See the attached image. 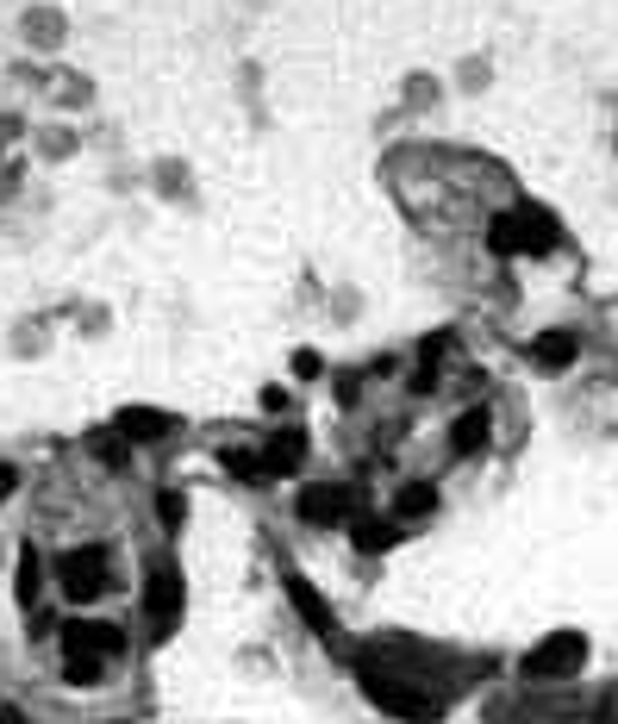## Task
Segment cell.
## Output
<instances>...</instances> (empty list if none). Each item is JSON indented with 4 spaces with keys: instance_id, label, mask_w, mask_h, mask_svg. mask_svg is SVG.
I'll list each match as a JSON object with an SVG mask.
<instances>
[{
    "instance_id": "1",
    "label": "cell",
    "mask_w": 618,
    "mask_h": 724,
    "mask_svg": "<svg viewBox=\"0 0 618 724\" xmlns=\"http://www.w3.org/2000/svg\"><path fill=\"white\" fill-rule=\"evenodd\" d=\"M363 694H369L381 712H394V719H406V724H438L444 719V706L425 694L419 681H400V674H388V669H363Z\"/></svg>"
},
{
    "instance_id": "2",
    "label": "cell",
    "mask_w": 618,
    "mask_h": 724,
    "mask_svg": "<svg viewBox=\"0 0 618 724\" xmlns=\"http://www.w3.org/2000/svg\"><path fill=\"white\" fill-rule=\"evenodd\" d=\"M106 587H113V562H106L100 544H81L56 562V594L70 599V606H94Z\"/></svg>"
},
{
    "instance_id": "3",
    "label": "cell",
    "mask_w": 618,
    "mask_h": 724,
    "mask_svg": "<svg viewBox=\"0 0 618 724\" xmlns=\"http://www.w3.org/2000/svg\"><path fill=\"white\" fill-rule=\"evenodd\" d=\"M488 244L500 250V256H525V250H550L556 244V225L538 213V206H513V213H500L494 225H488Z\"/></svg>"
},
{
    "instance_id": "4",
    "label": "cell",
    "mask_w": 618,
    "mask_h": 724,
    "mask_svg": "<svg viewBox=\"0 0 618 724\" xmlns=\"http://www.w3.org/2000/svg\"><path fill=\"white\" fill-rule=\"evenodd\" d=\"M181 569L175 562H156L144 581V619H150V637L163 644V637H175V624H181Z\"/></svg>"
},
{
    "instance_id": "5",
    "label": "cell",
    "mask_w": 618,
    "mask_h": 724,
    "mask_svg": "<svg viewBox=\"0 0 618 724\" xmlns=\"http://www.w3.org/2000/svg\"><path fill=\"white\" fill-rule=\"evenodd\" d=\"M581 662H588V644H581V631H556V637H544V644L525 656L519 674H525V681H569Z\"/></svg>"
},
{
    "instance_id": "6",
    "label": "cell",
    "mask_w": 618,
    "mask_h": 724,
    "mask_svg": "<svg viewBox=\"0 0 618 724\" xmlns=\"http://www.w3.org/2000/svg\"><path fill=\"white\" fill-rule=\"evenodd\" d=\"M63 649H70V656H100V662H106V656H119L125 649V631L119 624H94V619H70L63 624Z\"/></svg>"
},
{
    "instance_id": "7",
    "label": "cell",
    "mask_w": 618,
    "mask_h": 724,
    "mask_svg": "<svg viewBox=\"0 0 618 724\" xmlns=\"http://www.w3.org/2000/svg\"><path fill=\"white\" fill-rule=\"evenodd\" d=\"M300 519L331 531V524H350V487L325 481V487H300Z\"/></svg>"
},
{
    "instance_id": "8",
    "label": "cell",
    "mask_w": 618,
    "mask_h": 724,
    "mask_svg": "<svg viewBox=\"0 0 618 724\" xmlns=\"http://www.w3.org/2000/svg\"><path fill=\"white\" fill-rule=\"evenodd\" d=\"M281 587H288V599H294V612L300 619H306V631H319V637H331V631H338V619H331V606H325L319 594H313V581H306V574H281Z\"/></svg>"
},
{
    "instance_id": "9",
    "label": "cell",
    "mask_w": 618,
    "mask_h": 724,
    "mask_svg": "<svg viewBox=\"0 0 618 724\" xmlns=\"http://www.w3.org/2000/svg\"><path fill=\"white\" fill-rule=\"evenodd\" d=\"M575 356H581V344H575V331H544V338L531 344V369L556 374V369H569Z\"/></svg>"
},
{
    "instance_id": "10",
    "label": "cell",
    "mask_w": 618,
    "mask_h": 724,
    "mask_svg": "<svg viewBox=\"0 0 618 724\" xmlns=\"http://www.w3.org/2000/svg\"><path fill=\"white\" fill-rule=\"evenodd\" d=\"M300 462H306V437L300 431H275L263 444V474H294Z\"/></svg>"
},
{
    "instance_id": "11",
    "label": "cell",
    "mask_w": 618,
    "mask_h": 724,
    "mask_svg": "<svg viewBox=\"0 0 618 724\" xmlns=\"http://www.w3.org/2000/svg\"><path fill=\"white\" fill-rule=\"evenodd\" d=\"M113 424H119V437H131V444H156V437H169V412H150V406H125Z\"/></svg>"
},
{
    "instance_id": "12",
    "label": "cell",
    "mask_w": 618,
    "mask_h": 724,
    "mask_svg": "<svg viewBox=\"0 0 618 724\" xmlns=\"http://www.w3.org/2000/svg\"><path fill=\"white\" fill-rule=\"evenodd\" d=\"M488 437H494V412H488V406H469V412L456 419V431H450L456 456H475V449H488Z\"/></svg>"
},
{
    "instance_id": "13",
    "label": "cell",
    "mask_w": 618,
    "mask_h": 724,
    "mask_svg": "<svg viewBox=\"0 0 618 724\" xmlns=\"http://www.w3.org/2000/svg\"><path fill=\"white\" fill-rule=\"evenodd\" d=\"M356 549H394L400 544V519H350Z\"/></svg>"
},
{
    "instance_id": "14",
    "label": "cell",
    "mask_w": 618,
    "mask_h": 724,
    "mask_svg": "<svg viewBox=\"0 0 618 724\" xmlns=\"http://www.w3.org/2000/svg\"><path fill=\"white\" fill-rule=\"evenodd\" d=\"M400 519H431V512H438V494H431V487H419V481H413V487H406V494H400V506H394Z\"/></svg>"
},
{
    "instance_id": "15",
    "label": "cell",
    "mask_w": 618,
    "mask_h": 724,
    "mask_svg": "<svg viewBox=\"0 0 618 724\" xmlns=\"http://www.w3.org/2000/svg\"><path fill=\"white\" fill-rule=\"evenodd\" d=\"M38 594H45V562H38V549H25L20 556V599L31 606Z\"/></svg>"
},
{
    "instance_id": "16",
    "label": "cell",
    "mask_w": 618,
    "mask_h": 724,
    "mask_svg": "<svg viewBox=\"0 0 618 724\" xmlns=\"http://www.w3.org/2000/svg\"><path fill=\"white\" fill-rule=\"evenodd\" d=\"M100 669H106L100 656H63V674H70V687H75V681H81V687H88V681H100Z\"/></svg>"
},
{
    "instance_id": "17",
    "label": "cell",
    "mask_w": 618,
    "mask_h": 724,
    "mask_svg": "<svg viewBox=\"0 0 618 724\" xmlns=\"http://www.w3.org/2000/svg\"><path fill=\"white\" fill-rule=\"evenodd\" d=\"M294 374H300V381H319L325 356H319V350H294Z\"/></svg>"
},
{
    "instance_id": "18",
    "label": "cell",
    "mask_w": 618,
    "mask_h": 724,
    "mask_svg": "<svg viewBox=\"0 0 618 724\" xmlns=\"http://www.w3.org/2000/svg\"><path fill=\"white\" fill-rule=\"evenodd\" d=\"M156 512H163V524H181V494H163L156 499Z\"/></svg>"
},
{
    "instance_id": "19",
    "label": "cell",
    "mask_w": 618,
    "mask_h": 724,
    "mask_svg": "<svg viewBox=\"0 0 618 724\" xmlns=\"http://www.w3.org/2000/svg\"><path fill=\"white\" fill-rule=\"evenodd\" d=\"M13 487H20V469H13V462H0V506L13 499Z\"/></svg>"
},
{
    "instance_id": "20",
    "label": "cell",
    "mask_w": 618,
    "mask_h": 724,
    "mask_svg": "<svg viewBox=\"0 0 618 724\" xmlns=\"http://www.w3.org/2000/svg\"><path fill=\"white\" fill-rule=\"evenodd\" d=\"M600 724H618V687H606V694H600Z\"/></svg>"
},
{
    "instance_id": "21",
    "label": "cell",
    "mask_w": 618,
    "mask_h": 724,
    "mask_svg": "<svg viewBox=\"0 0 618 724\" xmlns=\"http://www.w3.org/2000/svg\"><path fill=\"white\" fill-rule=\"evenodd\" d=\"M263 412H288V394H281V388H263Z\"/></svg>"
},
{
    "instance_id": "22",
    "label": "cell",
    "mask_w": 618,
    "mask_h": 724,
    "mask_svg": "<svg viewBox=\"0 0 618 724\" xmlns=\"http://www.w3.org/2000/svg\"><path fill=\"white\" fill-rule=\"evenodd\" d=\"M0 724H31V719H25L20 706H0Z\"/></svg>"
},
{
    "instance_id": "23",
    "label": "cell",
    "mask_w": 618,
    "mask_h": 724,
    "mask_svg": "<svg viewBox=\"0 0 618 724\" xmlns=\"http://www.w3.org/2000/svg\"><path fill=\"white\" fill-rule=\"evenodd\" d=\"M100 724H125V719H100Z\"/></svg>"
}]
</instances>
